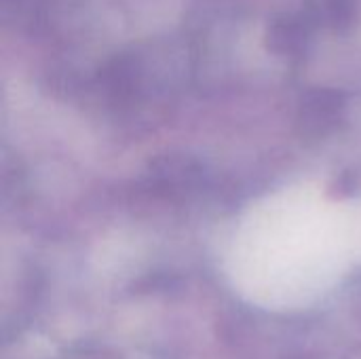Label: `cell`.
Listing matches in <instances>:
<instances>
[{
    "mask_svg": "<svg viewBox=\"0 0 361 359\" xmlns=\"http://www.w3.org/2000/svg\"><path fill=\"white\" fill-rule=\"evenodd\" d=\"M341 104H338V97L332 95V93H317L313 95V99H309L305 104V110H302V116H305V127L309 131H324L326 127H330L336 118V112H338Z\"/></svg>",
    "mask_w": 361,
    "mask_h": 359,
    "instance_id": "obj_1",
    "label": "cell"
}]
</instances>
